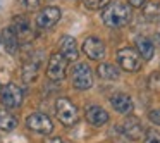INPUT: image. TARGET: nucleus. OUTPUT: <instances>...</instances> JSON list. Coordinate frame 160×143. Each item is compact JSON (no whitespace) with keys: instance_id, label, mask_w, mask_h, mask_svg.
<instances>
[{"instance_id":"nucleus-25","label":"nucleus","mask_w":160,"mask_h":143,"mask_svg":"<svg viewBox=\"0 0 160 143\" xmlns=\"http://www.w3.org/2000/svg\"><path fill=\"white\" fill-rule=\"evenodd\" d=\"M128 2H129V5H131V7H143L146 0H128Z\"/></svg>"},{"instance_id":"nucleus-6","label":"nucleus","mask_w":160,"mask_h":143,"mask_svg":"<svg viewBox=\"0 0 160 143\" xmlns=\"http://www.w3.org/2000/svg\"><path fill=\"white\" fill-rule=\"evenodd\" d=\"M22 98H24V91L14 83L5 84L4 88H0V100L7 109H18L21 107Z\"/></svg>"},{"instance_id":"nucleus-13","label":"nucleus","mask_w":160,"mask_h":143,"mask_svg":"<svg viewBox=\"0 0 160 143\" xmlns=\"http://www.w3.org/2000/svg\"><path fill=\"white\" fill-rule=\"evenodd\" d=\"M110 105L114 107L115 112H119V114L126 115V114H131L132 112V98L129 97L128 93H122V91H119V93H114L110 97Z\"/></svg>"},{"instance_id":"nucleus-17","label":"nucleus","mask_w":160,"mask_h":143,"mask_svg":"<svg viewBox=\"0 0 160 143\" xmlns=\"http://www.w3.org/2000/svg\"><path fill=\"white\" fill-rule=\"evenodd\" d=\"M97 73H98V76H100L102 79H105V81H117L119 78H121V71H119L114 64H110V62L98 64Z\"/></svg>"},{"instance_id":"nucleus-5","label":"nucleus","mask_w":160,"mask_h":143,"mask_svg":"<svg viewBox=\"0 0 160 143\" xmlns=\"http://www.w3.org/2000/svg\"><path fill=\"white\" fill-rule=\"evenodd\" d=\"M26 128L38 135H50L53 131V121L43 112H33L26 119Z\"/></svg>"},{"instance_id":"nucleus-19","label":"nucleus","mask_w":160,"mask_h":143,"mask_svg":"<svg viewBox=\"0 0 160 143\" xmlns=\"http://www.w3.org/2000/svg\"><path fill=\"white\" fill-rule=\"evenodd\" d=\"M18 126V117L12 112H9L7 109L0 107V129L2 131H12Z\"/></svg>"},{"instance_id":"nucleus-2","label":"nucleus","mask_w":160,"mask_h":143,"mask_svg":"<svg viewBox=\"0 0 160 143\" xmlns=\"http://www.w3.org/2000/svg\"><path fill=\"white\" fill-rule=\"evenodd\" d=\"M55 115L64 126H74L79 121V110L69 98H59L55 102Z\"/></svg>"},{"instance_id":"nucleus-18","label":"nucleus","mask_w":160,"mask_h":143,"mask_svg":"<svg viewBox=\"0 0 160 143\" xmlns=\"http://www.w3.org/2000/svg\"><path fill=\"white\" fill-rule=\"evenodd\" d=\"M38 71H40V64L36 62V60L29 59L24 62V66H22V79L26 81V83H33V81H36V78H38Z\"/></svg>"},{"instance_id":"nucleus-26","label":"nucleus","mask_w":160,"mask_h":143,"mask_svg":"<svg viewBox=\"0 0 160 143\" xmlns=\"http://www.w3.org/2000/svg\"><path fill=\"white\" fill-rule=\"evenodd\" d=\"M43 143H66V141H64L60 136H53V138H47Z\"/></svg>"},{"instance_id":"nucleus-23","label":"nucleus","mask_w":160,"mask_h":143,"mask_svg":"<svg viewBox=\"0 0 160 143\" xmlns=\"http://www.w3.org/2000/svg\"><path fill=\"white\" fill-rule=\"evenodd\" d=\"M145 143H160V133L155 129H148L145 133Z\"/></svg>"},{"instance_id":"nucleus-22","label":"nucleus","mask_w":160,"mask_h":143,"mask_svg":"<svg viewBox=\"0 0 160 143\" xmlns=\"http://www.w3.org/2000/svg\"><path fill=\"white\" fill-rule=\"evenodd\" d=\"M19 4L24 11H36L40 7V0H19Z\"/></svg>"},{"instance_id":"nucleus-7","label":"nucleus","mask_w":160,"mask_h":143,"mask_svg":"<svg viewBox=\"0 0 160 143\" xmlns=\"http://www.w3.org/2000/svg\"><path fill=\"white\" fill-rule=\"evenodd\" d=\"M66 73H67V60L59 52L52 54L48 59V66H47V76L53 81H60L66 78Z\"/></svg>"},{"instance_id":"nucleus-8","label":"nucleus","mask_w":160,"mask_h":143,"mask_svg":"<svg viewBox=\"0 0 160 143\" xmlns=\"http://www.w3.org/2000/svg\"><path fill=\"white\" fill-rule=\"evenodd\" d=\"M59 19H60V9L50 5V7H45L38 12V16H36V26L40 29H48V28H53L59 23Z\"/></svg>"},{"instance_id":"nucleus-15","label":"nucleus","mask_w":160,"mask_h":143,"mask_svg":"<svg viewBox=\"0 0 160 143\" xmlns=\"http://www.w3.org/2000/svg\"><path fill=\"white\" fill-rule=\"evenodd\" d=\"M136 49H138L136 52L139 54V57L143 60H152L153 55H155V45L146 36H138L136 38Z\"/></svg>"},{"instance_id":"nucleus-20","label":"nucleus","mask_w":160,"mask_h":143,"mask_svg":"<svg viewBox=\"0 0 160 143\" xmlns=\"http://www.w3.org/2000/svg\"><path fill=\"white\" fill-rule=\"evenodd\" d=\"M143 16L148 21H160V4L158 2H150L143 5Z\"/></svg>"},{"instance_id":"nucleus-21","label":"nucleus","mask_w":160,"mask_h":143,"mask_svg":"<svg viewBox=\"0 0 160 143\" xmlns=\"http://www.w3.org/2000/svg\"><path fill=\"white\" fill-rule=\"evenodd\" d=\"M110 4V0H83V5L90 11H98V9H105Z\"/></svg>"},{"instance_id":"nucleus-4","label":"nucleus","mask_w":160,"mask_h":143,"mask_svg":"<svg viewBox=\"0 0 160 143\" xmlns=\"http://www.w3.org/2000/svg\"><path fill=\"white\" fill-rule=\"evenodd\" d=\"M115 57H117L119 66L124 71H128V73H136V71L141 69V64H143L141 57H139V54L132 47H122V49H119Z\"/></svg>"},{"instance_id":"nucleus-11","label":"nucleus","mask_w":160,"mask_h":143,"mask_svg":"<svg viewBox=\"0 0 160 143\" xmlns=\"http://www.w3.org/2000/svg\"><path fill=\"white\" fill-rule=\"evenodd\" d=\"M84 117L91 126H103L108 122V112L100 105H88L84 109Z\"/></svg>"},{"instance_id":"nucleus-14","label":"nucleus","mask_w":160,"mask_h":143,"mask_svg":"<svg viewBox=\"0 0 160 143\" xmlns=\"http://www.w3.org/2000/svg\"><path fill=\"white\" fill-rule=\"evenodd\" d=\"M12 29L16 31L18 38L22 40V42H29L33 38V29L31 24H29V19L24 18V16H16L14 23H12Z\"/></svg>"},{"instance_id":"nucleus-10","label":"nucleus","mask_w":160,"mask_h":143,"mask_svg":"<svg viewBox=\"0 0 160 143\" xmlns=\"http://www.w3.org/2000/svg\"><path fill=\"white\" fill-rule=\"evenodd\" d=\"M59 54L67 60V62H74L79 57V50H78V43L72 36H62L59 40Z\"/></svg>"},{"instance_id":"nucleus-24","label":"nucleus","mask_w":160,"mask_h":143,"mask_svg":"<svg viewBox=\"0 0 160 143\" xmlns=\"http://www.w3.org/2000/svg\"><path fill=\"white\" fill-rule=\"evenodd\" d=\"M148 117H150V121H152L153 124L160 126V109H153V110H150Z\"/></svg>"},{"instance_id":"nucleus-9","label":"nucleus","mask_w":160,"mask_h":143,"mask_svg":"<svg viewBox=\"0 0 160 143\" xmlns=\"http://www.w3.org/2000/svg\"><path fill=\"white\" fill-rule=\"evenodd\" d=\"M83 52L91 60H102L105 57V43L97 36H88L83 42Z\"/></svg>"},{"instance_id":"nucleus-27","label":"nucleus","mask_w":160,"mask_h":143,"mask_svg":"<svg viewBox=\"0 0 160 143\" xmlns=\"http://www.w3.org/2000/svg\"><path fill=\"white\" fill-rule=\"evenodd\" d=\"M0 42H2V38H0Z\"/></svg>"},{"instance_id":"nucleus-3","label":"nucleus","mask_w":160,"mask_h":143,"mask_svg":"<svg viewBox=\"0 0 160 143\" xmlns=\"http://www.w3.org/2000/svg\"><path fill=\"white\" fill-rule=\"evenodd\" d=\"M71 81L76 90H90L93 86V73H91L90 66L84 62H78L72 67V74H71Z\"/></svg>"},{"instance_id":"nucleus-16","label":"nucleus","mask_w":160,"mask_h":143,"mask_svg":"<svg viewBox=\"0 0 160 143\" xmlns=\"http://www.w3.org/2000/svg\"><path fill=\"white\" fill-rule=\"evenodd\" d=\"M2 43H4L5 50H7L9 54H16L19 49V38L18 35H16V31L12 29V26H9V28H5L4 31H2Z\"/></svg>"},{"instance_id":"nucleus-1","label":"nucleus","mask_w":160,"mask_h":143,"mask_svg":"<svg viewBox=\"0 0 160 143\" xmlns=\"http://www.w3.org/2000/svg\"><path fill=\"white\" fill-rule=\"evenodd\" d=\"M102 19L108 28H122L131 21V7L122 2H112L103 9Z\"/></svg>"},{"instance_id":"nucleus-12","label":"nucleus","mask_w":160,"mask_h":143,"mask_svg":"<svg viewBox=\"0 0 160 143\" xmlns=\"http://www.w3.org/2000/svg\"><path fill=\"white\" fill-rule=\"evenodd\" d=\"M122 131L129 140H139L145 135V128H143L141 121L134 115H128L126 121L122 122Z\"/></svg>"}]
</instances>
